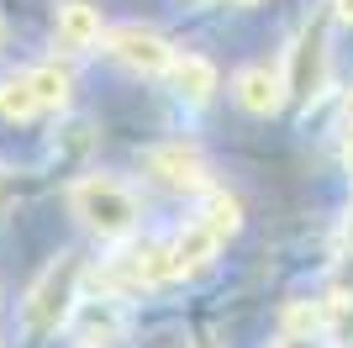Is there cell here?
I'll return each instance as SVG.
<instances>
[{"instance_id": "obj_1", "label": "cell", "mask_w": 353, "mask_h": 348, "mask_svg": "<svg viewBox=\"0 0 353 348\" xmlns=\"http://www.w3.org/2000/svg\"><path fill=\"white\" fill-rule=\"evenodd\" d=\"M79 280H85V259L79 253H59L37 275V285L27 290V327L32 333H59L63 322L79 311Z\"/></svg>"}, {"instance_id": "obj_2", "label": "cell", "mask_w": 353, "mask_h": 348, "mask_svg": "<svg viewBox=\"0 0 353 348\" xmlns=\"http://www.w3.org/2000/svg\"><path fill=\"white\" fill-rule=\"evenodd\" d=\"M69 206H74V217L90 232H101V238H127L137 227V195L121 180H105V174L79 180L69 190Z\"/></svg>"}, {"instance_id": "obj_3", "label": "cell", "mask_w": 353, "mask_h": 348, "mask_svg": "<svg viewBox=\"0 0 353 348\" xmlns=\"http://www.w3.org/2000/svg\"><path fill=\"white\" fill-rule=\"evenodd\" d=\"M327 74H332V58H327V16H311L301 37L290 48V69H285V90H290L301 106H311L327 90Z\"/></svg>"}, {"instance_id": "obj_4", "label": "cell", "mask_w": 353, "mask_h": 348, "mask_svg": "<svg viewBox=\"0 0 353 348\" xmlns=\"http://www.w3.org/2000/svg\"><path fill=\"white\" fill-rule=\"evenodd\" d=\"M105 53L117 58V64H127L132 74H169V64H174L169 37H159L153 27H137V21L105 32Z\"/></svg>"}, {"instance_id": "obj_5", "label": "cell", "mask_w": 353, "mask_h": 348, "mask_svg": "<svg viewBox=\"0 0 353 348\" xmlns=\"http://www.w3.org/2000/svg\"><path fill=\"white\" fill-rule=\"evenodd\" d=\"M143 169L153 174L159 185H169V190H211L206 159H201L195 148H185V143H159V148H148V153H143Z\"/></svg>"}, {"instance_id": "obj_6", "label": "cell", "mask_w": 353, "mask_h": 348, "mask_svg": "<svg viewBox=\"0 0 353 348\" xmlns=\"http://www.w3.org/2000/svg\"><path fill=\"white\" fill-rule=\"evenodd\" d=\"M285 74L280 69H269V64H248V69L237 74V106L253 116H274L285 106Z\"/></svg>"}, {"instance_id": "obj_7", "label": "cell", "mask_w": 353, "mask_h": 348, "mask_svg": "<svg viewBox=\"0 0 353 348\" xmlns=\"http://www.w3.org/2000/svg\"><path fill=\"white\" fill-rule=\"evenodd\" d=\"M53 27H59V43L74 48V53H85V48H95V43L105 37L101 11H95L90 0H63L59 16H53Z\"/></svg>"}, {"instance_id": "obj_8", "label": "cell", "mask_w": 353, "mask_h": 348, "mask_svg": "<svg viewBox=\"0 0 353 348\" xmlns=\"http://www.w3.org/2000/svg\"><path fill=\"white\" fill-rule=\"evenodd\" d=\"M221 238L206 227V222H185V227L174 232V243H169V253H174V275H195V269H206L211 259H216Z\"/></svg>"}, {"instance_id": "obj_9", "label": "cell", "mask_w": 353, "mask_h": 348, "mask_svg": "<svg viewBox=\"0 0 353 348\" xmlns=\"http://www.w3.org/2000/svg\"><path fill=\"white\" fill-rule=\"evenodd\" d=\"M169 79H174V90H179L190 106H201V101H211V95H216V64H211V58H201V53H185V58L174 53Z\"/></svg>"}, {"instance_id": "obj_10", "label": "cell", "mask_w": 353, "mask_h": 348, "mask_svg": "<svg viewBox=\"0 0 353 348\" xmlns=\"http://www.w3.org/2000/svg\"><path fill=\"white\" fill-rule=\"evenodd\" d=\"M37 111H43V106H37V90H32L27 74L0 79V116H6V122H32Z\"/></svg>"}, {"instance_id": "obj_11", "label": "cell", "mask_w": 353, "mask_h": 348, "mask_svg": "<svg viewBox=\"0 0 353 348\" xmlns=\"http://www.w3.org/2000/svg\"><path fill=\"white\" fill-rule=\"evenodd\" d=\"M32 90H37V106L43 111H63L69 106V74L59 69V64H37V69H27Z\"/></svg>"}, {"instance_id": "obj_12", "label": "cell", "mask_w": 353, "mask_h": 348, "mask_svg": "<svg viewBox=\"0 0 353 348\" xmlns=\"http://www.w3.org/2000/svg\"><path fill=\"white\" fill-rule=\"evenodd\" d=\"M79 333H85V343L95 348V343H117L121 338V311H117V301H101V306H85V317H79Z\"/></svg>"}, {"instance_id": "obj_13", "label": "cell", "mask_w": 353, "mask_h": 348, "mask_svg": "<svg viewBox=\"0 0 353 348\" xmlns=\"http://www.w3.org/2000/svg\"><path fill=\"white\" fill-rule=\"evenodd\" d=\"M201 222H206V227L216 232L221 243H227V238H232V232L243 227V206H237L232 195H221V190H211V195H206V217H201Z\"/></svg>"}, {"instance_id": "obj_14", "label": "cell", "mask_w": 353, "mask_h": 348, "mask_svg": "<svg viewBox=\"0 0 353 348\" xmlns=\"http://www.w3.org/2000/svg\"><path fill=\"white\" fill-rule=\"evenodd\" d=\"M322 327H327V306H311V301L285 306V338H316Z\"/></svg>"}, {"instance_id": "obj_15", "label": "cell", "mask_w": 353, "mask_h": 348, "mask_svg": "<svg viewBox=\"0 0 353 348\" xmlns=\"http://www.w3.org/2000/svg\"><path fill=\"white\" fill-rule=\"evenodd\" d=\"M327 327H332L343 343H353V296H338V301H327Z\"/></svg>"}, {"instance_id": "obj_16", "label": "cell", "mask_w": 353, "mask_h": 348, "mask_svg": "<svg viewBox=\"0 0 353 348\" xmlns=\"http://www.w3.org/2000/svg\"><path fill=\"white\" fill-rule=\"evenodd\" d=\"M343 127L353 132V90H348V95H343Z\"/></svg>"}, {"instance_id": "obj_17", "label": "cell", "mask_w": 353, "mask_h": 348, "mask_svg": "<svg viewBox=\"0 0 353 348\" xmlns=\"http://www.w3.org/2000/svg\"><path fill=\"white\" fill-rule=\"evenodd\" d=\"M274 348H316V338H285V343H274Z\"/></svg>"}, {"instance_id": "obj_18", "label": "cell", "mask_w": 353, "mask_h": 348, "mask_svg": "<svg viewBox=\"0 0 353 348\" xmlns=\"http://www.w3.org/2000/svg\"><path fill=\"white\" fill-rule=\"evenodd\" d=\"M338 21H353V0H338Z\"/></svg>"}, {"instance_id": "obj_19", "label": "cell", "mask_w": 353, "mask_h": 348, "mask_svg": "<svg viewBox=\"0 0 353 348\" xmlns=\"http://www.w3.org/2000/svg\"><path fill=\"white\" fill-rule=\"evenodd\" d=\"M343 243L353 248V211H348V222H343Z\"/></svg>"}, {"instance_id": "obj_20", "label": "cell", "mask_w": 353, "mask_h": 348, "mask_svg": "<svg viewBox=\"0 0 353 348\" xmlns=\"http://www.w3.org/2000/svg\"><path fill=\"white\" fill-rule=\"evenodd\" d=\"M232 6H259V0H232Z\"/></svg>"}, {"instance_id": "obj_21", "label": "cell", "mask_w": 353, "mask_h": 348, "mask_svg": "<svg viewBox=\"0 0 353 348\" xmlns=\"http://www.w3.org/2000/svg\"><path fill=\"white\" fill-rule=\"evenodd\" d=\"M348 164H353V148H348Z\"/></svg>"}, {"instance_id": "obj_22", "label": "cell", "mask_w": 353, "mask_h": 348, "mask_svg": "<svg viewBox=\"0 0 353 348\" xmlns=\"http://www.w3.org/2000/svg\"><path fill=\"white\" fill-rule=\"evenodd\" d=\"M195 348H211V343H195Z\"/></svg>"}]
</instances>
